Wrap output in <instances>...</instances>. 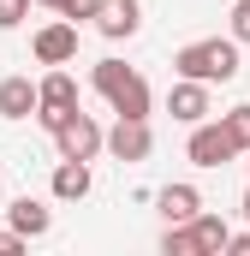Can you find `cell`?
I'll return each instance as SVG.
<instances>
[{"mask_svg":"<svg viewBox=\"0 0 250 256\" xmlns=\"http://www.w3.org/2000/svg\"><path fill=\"white\" fill-rule=\"evenodd\" d=\"M244 155H250V149H244Z\"/></svg>","mask_w":250,"mask_h":256,"instance_id":"cell-24","label":"cell"},{"mask_svg":"<svg viewBox=\"0 0 250 256\" xmlns=\"http://www.w3.org/2000/svg\"><path fill=\"white\" fill-rule=\"evenodd\" d=\"M30 18V0H0V30H18Z\"/></svg>","mask_w":250,"mask_h":256,"instance_id":"cell-18","label":"cell"},{"mask_svg":"<svg viewBox=\"0 0 250 256\" xmlns=\"http://www.w3.org/2000/svg\"><path fill=\"white\" fill-rule=\"evenodd\" d=\"M54 149H60V161H96V155H102V126H96L84 108H72L66 126L54 131Z\"/></svg>","mask_w":250,"mask_h":256,"instance_id":"cell-4","label":"cell"},{"mask_svg":"<svg viewBox=\"0 0 250 256\" xmlns=\"http://www.w3.org/2000/svg\"><path fill=\"white\" fill-rule=\"evenodd\" d=\"M30 54H36V66H72L78 60V24H72V18L42 24V30L30 36Z\"/></svg>","mask_w":250,"mask_h":256,"instance_id":"cell-7","label":"cell"},{"mask_svg":"<svg viewBox=\"0 0 250 256\" xmlns=\"http://www.w3.org/2000/svg\"><path fill=\"white\" fill-rule=\"evenodd\" d=\"M36 114V84L30 78H0V120H30Z\"/></svg>","mask_w":250,"mask_h":256,"instance_id":"cell-13","label":"cell"},{"mask_svg":"<svg viewBox=\"0 0 250 256\" xmlns=\"http://www.w3.org/2000/svg\"><path fill=\"white\" fill-rule=\"evenodd\" d=\"M90 84H96V96H108V108H114L120 120H149V108H155L143 72H131L125 60H96Z\"/></svg>","mask_w":250,"mask_h":256,"instance_id":"cell-2","label":"cell"},{"mask_svg":"<svg viewBox=\"0 0 250 256\" xmlns=\"http://www.w3.org/2000/svg\"><path fill=\"white\" fill-rule=\"evenodd\" d=\"M96 6H102V0H60L54 12H60V18H72V24H78V18H96Z\"/></svg>","mask_w":250,"mask_h":256,"instance_id":"cell-19","label":"cell"},{"mask_svg":"<svg viewBox=\"0 0 250 256\" xmlns=\"http://www.w3.org/2000/svg\"><path fill=\"white\" fill-rule=\"evenodd\" d=\"M226 36H232L238 48H250V0H232V24H226Z\"/></svg>","mask_w":250,"mask_h":256,"instance_id":"cell-17","label":"cell"},{"mask_svg":"<svg viewBox=\"0 0 250 256\" xmlns=\"http://www.w3.org/2000/svg\"><path fill=\"white\" fill-rule=\"evenodd\" d=\"M238 149H232V137L220 131V120H196L190 126V137H185V161L190 167H226Z\"/></svg>","mask_w":250,"mask_h":256,"instance_id":"cell-5","label":"cell"},{"mask_svg":"<svg viewBox=\"0 0 250 256\" xmlns=\"http://www.w3.org/2000/svg\"><path fill=\"white\" fill-rule=\"evenodd\" d=\"M167 114H173L179 126H196V120H208V114H214V96H208V84H196V78H179V84L167 90Z\"/></svg>","mask_w":250,"mask_h":256,"instance_id":"cell-9","label":"cell"},{"mask_svg":"<svg viewBox=\"0 0 250 256\" xmlns=\"http://www.w3.org/2000/svg\"><path fill=\"white\" fill-rule=\"evenodd\" d=\"M238 214H244V220H250V191H244V202H238Z\"/></svg>","mask_w":250,"mask_h":256,"instance_id":"cell-22","label":"cell"},{"mask_svg":"<svg viewBox=\"0 0 250 256\" xmlns=\"http://www.w3.org/2000/svg\"><path fill=\"white\" fill-rule=\"evenodd\" d=\"M102 149L125 167H137V161H149L155 131H149V120H114V131H102Z\"/></svg>","mask_w":250,"mask_h":256,"instance_id":"cell-6","label":"cell"},{"mask_svg":"<svg viewBox=\"0 0 250 256\" xmlns=\"http://www.w3.org/2000/svg\"><path fill=\"white\" fill-rule=\"evenodd\" d=\"M0 214H6L12 232H24V238H42V232L54 226V208H48L42 196H12V202H0Z\"/></svg>","mask_w":250,"mask_h":256,"instance_id":"cell-10","label":"cell"},{"mask_svg":"<svg viewBox=\"0 0 250 256\" xmlns=\"http://www.w3.org/2000/svg\"><path fill=\"white\" fill-rule=\"evenodd\" d=\"M24 244H30L24 232H0V256H18V250H24Z\"/></svg>","mask_w":250,"mask_h":256,"instance_id":"cell-21","label":"cell"},{"mask_svg":"<svg viewBox=\"0 0 250 256\" xmlns=\"http://www.w3.org/2000/svg\"><path fill=\"white\" fill-rule=\"evenodd\" d=\"M185 226H190V238H196V256H220V250H226V232H232V226H226L220 214L196 208V214H190Z\"/></svg>","mask_w":250,"mask_h":256,"instance_id":"cell-12","label":"cell"},{"mask_svg":"<svg viewBox=\"0 0 250 256\" xmlns=\"http://www.w3.org/2000/svg\"><path fill=\"white\" fill-rule=\"evenodd\" d=\"M90 185H96V179H90V161H60V167H54V196H60V202H84Z\"/></svg>","mask_w":250,"mask_h":256,"instance_id":"cell-14","label":"cell"},{"mask_svg":"<svg viewBox=\"0 0 250 256\" xmlns=\"http://www.w3.org/2000/svg\"><path fill=\"white\" fill-rule=\"evenodd\" d=\"M220 256H250V232H226V250Z\"/></svg>","mask_w":250,"mask_h":256,"instance_id":"cell-20","label":"cell"},{"mask_svg":"<svg viewBox=\"0 0 250 256\" xmlns=\"http://www.w3.org/2000/svg\"><path fill=\"white\" fill-rule=\"evenodd\" d=\"M30 6H60V0H30Z\"/></svg>","mask_w":250,"mask_h":256,"instance_id":"cell-23","label":"cell"},{"mask_svg":"<svg viewBox=\"0 0 250 256\" xmlns=\"http://www.w3.org/2000/svg\"><path fill=\"white\" fill-rule=\"evenodd\" d=\"M90 24H96L108 42H131V36L143 30V6H137V0H102Z\"/></svg>","mask_w":250,"mask_h":256,"instance_id":"cell-8","label":"cell"},{"mask_svg":"<svg viewBox=\"0 0 250 256\" xmlns=\"http://www.w3.org/2000/svg\"><path fill=\"white\" fill-rule=\"evenodd\" d=\"M155 208H161V220H167V226H185L190 214L202 208V191L185 185V179H179V185H161V191H155Z\"/></svg>","mask_w":250,"mask_h":256,"instance_id":"cell-11","label":"cell"},{"mask_svg":"<svg viewBox=\"0 0 250 256\" xmlns=\"http://www.w3.org/2000/svg\"><path fill=\"white\" fill-rule=\"evenodd\" d=\"M238 66L244 60H238V42H232V36H196V42H185V48L173 54V72L208 84V90H214V84H232Z\"/></svg>","mask_w":250,"mask_h":256,"instance_id":"cell-1","label":"cell"},{"mask_svg":"<svg viewBox=\"0 0 250 256\" xmlns=\"http://www.w3.org/2000/svg\"><path fill=\"white\" fill-rule=\"evenodd\" d=\"M220 131H226V137H232V149L244 155V149H250V102L226 108V114H220Z\"/></svg>","mask_w":250,"mask_h":256,"instance_id":"cell-15","label":"cell"},{"mask_svg":"<svg viewBox=\"0 0 250 256\" xmlns=\"http://www.w3.org/2000/svg\"><path fill=\"white\" fill-rule=\"evenodd\" d=\"M72 108H78V78H72L66 66H48V78L36 84V120H42V131L54 137Z\"/></svg>","mask_w":250,"mask_h":256,"instance_id":"cell-3","label":"cell"},{"mask_svg":"<svg viewBox=\"0 0 250 256\" xmlns=\"http://www.w3.org/2000/svg\"><path fill=\"white\" fill-rule=\"evenodd\" d=\"M161 256H196L190 226H167V232H161Z\"/></svg>","mask_w":250,"mask_h":256,"instance_id":"cell-16","label":"cell"}]
</instances>
